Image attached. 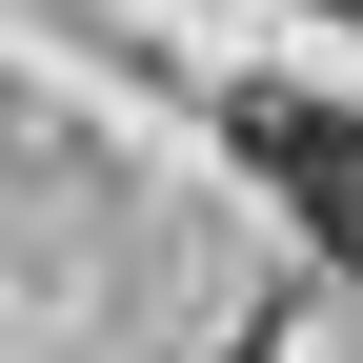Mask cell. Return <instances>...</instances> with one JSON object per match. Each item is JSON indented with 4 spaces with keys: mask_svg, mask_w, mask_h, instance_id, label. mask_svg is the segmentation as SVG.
<instances>
[{
    "mask_svg": "<svg viewBox=\"0 0 363 363\" xmlns=\"http://www.w3.org/2000/svg\"><path fill=\"white\" fill-rule=\"evenodd\" d=\"M242 162L303 202V242H323V262H363V101H303V81H262V101H242Z\"/></svg>",
    "mask_w": 363,
    "mask_h": 363,
    "instance_id": "6da1fadb",
    "label": "cell"
}]
</instances>
